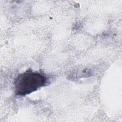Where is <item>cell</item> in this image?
I'll list each match as a JSON object with an SVG mask.
<instances>
[{
  "label": "cell",
  "instance_id": "obj_1",
  "mask_svg": "<svg viewBox=\"0 0 122 122\" xmlns=\"http://www.w3.org/2000/svg\"><path fill=\"white\" fill-rule=\"evenodd\" d=\"M46 81L43 74L29 69L15 79L14 82L15 93L19 96L29 94L44 86Z\"/></svg>",
  "mask_w": 122,
  "mask_h": 122
}]
</instances>
